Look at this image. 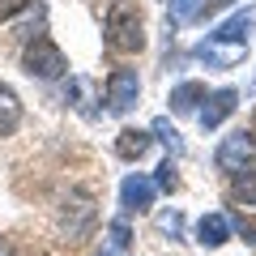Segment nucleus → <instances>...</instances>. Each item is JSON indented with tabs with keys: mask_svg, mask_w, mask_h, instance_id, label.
Segmentation results:
<instances>
[{
	"mask_svg": "<svg viewBox=\"0 0 256 256\" xmlns=\"http://www.w3.org/2000/svg\"><path fill=\"white\" fill-rule=\"evenodd\" d=\"M102 34H107V47L111 52H141L146 47V22H141V9L132 4V0H116L107 9V26H102Z\"/></svg>",
	"mask_w": 256,
	"mask_h": 256,
	"instance_id": "nucleus-1",
	"label": "nucleus"
},
{
	"mask_svg": "<svg viewBox=\"0 0 256 256\" xmlns=\"http://www.w3.org/2000/svg\"><path fill=\"white\" fill-rule=\"evenodd\" d=\"M22 68H26L30 77H38V82H56V77H64V68H68V60H64V52L52 43V38H30L26 52H22Z\"/></svg>",
	"mask_w": 256,
	"mask_h": 256,
	"instance_id": "nucleus-2",
	"label": "nucleus"
},
{
	"mask_svg": "<svg viewBox=\"0 0 256 256\" xmlns=\"http://www.w3.org/2000/svg\"><path fill=\"white\" fill-rule=\"evenodd\" d=\"M252 158H256V141H252V132L235 128L230 137H222V146H218V154H214V162H218V171L239 175V171H248V166H252Z\"/></svg>",
	"mask_w": 256,
	"mask_h": 256,
	"instance_id": "nucleus-3",
	"label": "nucleus"
},
{
	"mask_svg": "<svg viewBox=\"0 0 256 256\" xmlns=\"http://www.w3.org/2000/svg\"><path fill=\"white\" fill-rule=\"evenodd\" d=\"M141 98V77L137 68H116L107 77V107L111 111H132Z\"/></svg>",
	"mask_w": 256,
	"mask_h": 256,
	"instance_id": "nucleus-4",
	"label": "nucleus"
},
{
	"mask_svg": "<svg viewBox=\"0 0 256 256\" xmlns=\"http://www.w3.org/2000/svg\"><path fill=\"white\" fill-rule=\"evenodd\" d=\"M239 107V90H230V86H222V90L205 94V111H201V128L205 132H214V128L222 124V120L230 116V111Z\"/></svg>",
	"mask_w": 256,
	"mask_h": 256,
	"instance_id": "nucleus-5",
	"label": "nucleus"
},
{
	"mask_svg": "<svg viewBox=\"0 0 256 256\" xmlns=\"http://www.w3.org/2000/svg\"><path fill=\"white\" fill-rule=\"evenodd\" d=\"M154 180H146V175H128L124 184H120V205L132 214H146L150 205H154Z\"/></svg>",
	"mask_w": 256,
	"mask_h": 256,
	"instance_id": "nucleus-6",
	"label": "nucleus"
},
{
	"mask_svg": "<svg viewBox=\"0 0 256 256\" xmlns=\"http://www.w3.org/2000/svg\"><path fill=\"white\" fill-rule=\"evenodd\" d=\"M252 26H256V4H248L244 13H230V18L222 22L210 38H214V43H244V34H248Z\"/></svg>",
	"mask_w": 256,
	"mask_h": 256,
	"instance_id": "nucleus-7",
	"label": "nucleus"
},
{
	"mask_svg": "<svg viewBox=\"0 0 256 256\" xmlns=\"http://www.w3.org/2000/svg\"><path fill=\"white\" fill-rule=\"evenodd\" d=\"M226 239H230V218H222V214H205V218L196 222V244L222 248Z\"/></svg>",
	"mask_w": 256,
	"mask_h": 256,
	"instance_id": "nucleus-8",
	"label": "nucleus"
},
{
	"mask_svg": "<svg viewBox=\"0 0 256 256\" xmlns=\"http://www.w3.org/2000/svg\"><path fill=\"white\" fill-rule=\"evenodd\" d=\"M150 132H141V128H124V132H120L116 137V154L124 158V162H137V158H146L150 154Z\"/></svg>",
	"mask_w": 256,
	"mask_h": 256,
	"instance_id": "nucleus-9",
	"label": "nucleus"
},
{
	"mask_svg": "<svg viewBox=\"0 0 256 256\" xmlns=\"http://www.w3.org/2000/svg\"><path fill=\"white\" fill-rule=\"evenodd\" d=\"M22 124V98L0 82V137H13Z\"/></svg>",
	"mask_w": 256,
	"mask_h": 256,
	"instance_id": "nucleus-10",
	"label": "nucleus"
},
{
	"mask_svg": "<svg viewBox=\"0 0 256 256\" xmlns=\"http://www.w3.org/2000/svg\"><path fill=\"white\" fill-rule=\"evenodd\" d=\"M244 52H248L244 43L218 47V43H214V38H210V43H201V47H196V56H201L205 64H214V68H226V64H239V60H244Z\"/></svg>",
	"mask_w": 256,
	"mask_h": 256,
	"instance_id": "nucleus-11",
	"label": "nucleus"
},
{
	"mask_svg": "<svg viewBox=\"0 0 256 256\" xmlns=\"http://www.w3.org/2000/svg\"><path fill=\"white\" fill-rule=\"evenodd\" d=\"M166 102H171L175 116H184V111H192L196 102H205V86H201V82H180V86L171 90V98H166Z\"/></svg>",
	"mask_w": 256,
	"mask_h": 256,
	"instance_id": "nucleus-12",
	"label": "nucleus"
},
{
	"mask_svg": "<svg viewBox=\"0 0 256 256\" xmlns=\"http://www.w3.org/2000/svg\"><path fill=\"white\" fill-rule=\"evenodd\" d=\"M230 201L256 210V171H239V184H235V192H230Z\"/></svg>",
	"mask_w": 256,
	"mask_h": 256,
	"instance_id": "nucleus-13",
	"label": "nucleus"
},
{
	"mask_svg": "<svg viewBox=\"0 0 256 256\" xmlns=\"http://www.w3.org/2000/svg\"><path fill=\"white\" fill-rule=\"evenodd\" d=\"M201 9H205V0H171V18L175 22H192Z\"/></svg>",
	"mask_w": 256,
	"mask_h": 256,
	"instance_id": "nucleus-14",
	"label": "nucleus"
},
{
	"mask_svg": "<svg viewBox=\"0 0 256 256\" xmlns=\"http://www.w3.org/2000/svg\"><path fill=\"white\" fill-rule=\"evenodd\" d=\"M154 188H162V192H175L180 188V175H175V162L166 158L162 166H158V175H154Z\"/></svg>",
	"mask_w": 256,
	"mask_h": 256,
	"instance_id": "nucleus-15",
	"label": "nucleus"
},
{
	"mask_svg": "<svg viewBox=\"0 0 256 256\" xmlns=\"http://www.w3.org/2000/svg\"><path fill=\"white\" fill-rule=\"evenodd\" d=\"M154 132L171 146V154H184V141H180V132L171 128V120H154Z\"/></svg>",
	"mask_w": 256,
	"mask_h": 256,
	"instance_id": "nucleus-16",
	"label": "nucleus"
},
{
	"mask_svg": "<svg viewBox=\"0 0 256 256\" xmlns=\"http://www.w3.org/2000/svg\"><path fill=\"white\" fill-rule=\"evenodd\" d=\"M128 244H132V230H128L124 222H111V248L120 252V248H128Z\"/></svg>",
	"mask_w": 256,
	"mask_h": 256,
	"instance_id": "nucleus-17",
	"label": "nucleus"
},
{
	"mask_svg": "<svg viewBox=\"0 0 256 256\" xmlns=\"http://www.w3.org/2000/svg\"><path fill=\"white\" fill-rule=\"evenodd\" d=\"M158 230H166V235H180V230H184V218H180V214H162V218H158Z\"/></svg>",
	"mask_w": 256,
	"mask_h": 256,
	"instance_id": "nucleus-18",
	"label": "nucleus"
},
{
	"mask_svg": "<svg viewBox=\"0 0 256 256\" xmlns=\"http://www.w3.org/2000/svg\"><path fill=\"white\" fill-rule=\"evenodd\" d=\"M22 9H26V0H0V22H9V18H18Z\"/></svg>",
	"mask_w": 256,
	"mask_h": 256,
	"instance_id": "nucleus-19",
	"label": "nucleus"
},
{
	"mask_svg": "<svg viewBox=\"0 0 256 256\" xmlns=\"http://www.w3.org/2000/svg\"><path fill=\"white\" fill-rule=\"evenodd\" d=\"M0 256H18V252H13V244H9V239H0Z\"/></svg>",
	"mask_w": 256,
	"mask_h": 256,
	"instance_id": "nucleus-20",
	"label": "nucleus"
}]
</instances>
